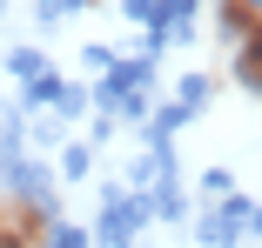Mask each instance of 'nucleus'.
I'll return each instance as SVG.
<instances>
[{"mask_svg": "<svg viewBox=\"0 0 262 248\" xmlns=\"http://www.w3.org/2000/svg\"><path fill=\"white\" fill-rule=\"evenodd\" d=\"M47 241V221L27 194H0V248H40Z\"/></svg>", "mask_w": 262, "mask_h": 248, "instance_id": "f257e3e1", "label": "nucleus"}]
</instances>
